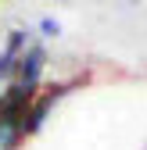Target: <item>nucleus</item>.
Here are the masks:
<instances>
[{"label":"nucleus","mask_w":147,"mask_h":150,"mask_svg":"<svg viewBox=\"0 0 147 150\" xmlns=\"http://www.w3.org/2000/svg\"><path fill=\"white\" fill-rule=\"evenodd\" d=\"M43 32H58V22H50V18H43V25H40Z\"/></svg>","instance_id":"f257e3e1"}]
</instances>
